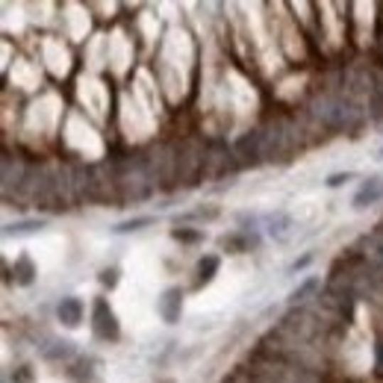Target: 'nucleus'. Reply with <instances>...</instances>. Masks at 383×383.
I'll list each match as a JSON object with an SVG mask.
<instances>
[{"mask_svg": "<svg viewBox=\"0 0 383 383\" xmlns=\"http://www.w3.org/2000/svg\"><path fill=\"white\" fill-rule=\"evenodd\" d=\"M313 118L325 130H354L360 124V109L345 92H325L315 97L313 104Z\"/></svg>", "mask_w": 383, "mask_h": 383, "instance_id": "nucleus-1", "label": "nucleus"}, {"mask_svg": "<svg viewBox=\"0 0 383 383\" xmlns=\"http://www.w3.org/2000/svg\"><path fill=\"white\" fill-rule=\"evenodd\" d=\"M92 333L100 342H118L121 339V325H118V315L109 307L107 298H97L95 307H92Z\"/></svg>", "mask_w": 383, "mask_h": 383, "instance_id": "nucleus-2", "label": "nucleus"}, {"mask_svg": "<svg viewBox=\"0 0 383 383\" xmlns=\"http://www.w3.org/2000/svg\"><path fill=\"white\" fill-rule=\"evenodd\" d=\"M233 159L239 166H257L259 159H266L263 156V130H251L242 136L233 148Z\"/></svg>", "mask_w": 383, "mask_h": 383, "instance_id": "nucleus-3", "label": "nucleus"}, {"mask_svg": "<svg viewBox=\"0 0 383 383\" xmlns=\"http://www.w3.org/2000/svg\"><path fill=\"white\" fill-rule=\"evenodd\" d=\"M156 313L166 325H177L180 321V313H183V292L180 289H166L163 298L156 301Z\"/></svg>", "mask_w": 383, "mask_h": 383, "instance_id": "nucleus-4", "label": "nucleus"}, {"mask_svg": "<svg viewBox=\"0 0 383 383\" xmlns=\"http://www.w3.org/2000/svg\"><path fill=\"white\" fill-rule=\"evenodd\" d=\"M377 200H383V177H369L366 183H362L351 200L354 210H366L372 204H377Z\"/></svg>", "mask_w": 383, "mask_h": 383, "instance_id": "nucleus-5", "label": "nucleus"}, {"mask_svg": "<svg viewBox=\"0 0 383 383\" xmlns=\"http://www.w3.org/2000/svg\"><path fill=\"white\" fill-rule=\"evenodd\" d=\"M83 313H86L83 301H80V298H74V295L63 298V301H59V307H56V318L63 321L65 328H77L80 321H83Z\"/></svg>", "mask_w": 383, "mask_h": 383, "instance_id": "nucleus-6", "label": "nucleus"}, {"mask_svg": "<svg viewBox=\"0 0 383 383\" xmlns=\"http://www.w3.org/2000/svg\"><path fill=\"white\" fill-rule=\"evenodd\" d=\"M362 248H366V251H362V254H366V259L377 269V274L383 277V225L374 227L366 239H362Z\"/></svg>", "mask_w": 383, "mask_h": 383, "instance_id": "nucleus-7", "label": "nucleus"}, {"mask_svg": "<svg viewBox=\"0 0 383 383\" xmlns=\"http://www.w3.org/2000/svg\"><path fill=\"white\" fill-rule=\"evenodd\" d=\"M221 245H225V251H230V254H248L251 248L259 245V239L251 236V233H230V236L221 239Z\"/></svg>", "mask_w": 383, "mask_h": 383, "instance_id": "nucleus-8", "label": "nucleus"}, {"mask_svg": "<svg viewBox=\"0 0 383 383\" xmlns=\"http://www.w3.org/2000/svg\"><path fill=\"white\" fill-rule=\"evenodd\" d=\"M12 274H15V284H18V286H30L33 280H36L33 259H30V257H18L15 266H12Z\"/></svg>", "mask_w": 383, "mask_h": 383, "instance_id": "nucleus-9", "label": "nucleus"}, {"mask_svg": "<svg viewBox=\"0 0 383 383\" xmlns=\"http://www.w3.org/2000/svg\"><path fill=\"white\" fill-rule=\"evenodd\" d=\"M218 266H221V259H218L215 254L200 257V263H198V284H195V286H204V284H210V280L215 277V271H218Z\"/></svg>", "mask_w": 383, "mask_h": 383, "instance_id": "nucleus-10", "label": "nucleus"}, {"mask_svg": "<svg viewBox=\"0 0 383 383\" xmlns=\"http://www.w3.org/2000/svg\"><path fill=\"white\" fill-rule=\"evenodd\" d=\"M269 233H271L274 239H286V236L292 233V218H289L286 212H274V215L269 218Z\"/></svg>", "mask_w": 383, "mask_h": 383, "instance_id": "nucleus-11", "label": "nucleus"}, {"mask_svg": "<svg viewBox=\"0 0 383 383\" xmlns=\"http://www.w3.org/2000/svg\"><path fill=\"white\" fill-rule=\"evenodd\" d=\"M45 221L42 218H27V221H12V225H6V236H21V233H36L42 230Z\"/></svg>", "mask_w": 383, "mask_h": 383, "instance_id": "nucleus-12", "label": "nucleus"}, {"mask_svg": "<svg viewBox=\"0 0 383 383\" xmlns=\"http://www.w3.org/2000/svg\"><path fill=\"white\" fill-rule=\"evenodd\" d=\"M318 284L321 280L318 277H310V280H304V284H301L292 295H289V304H301V301H307V295H313L315 289H318Z\"/></svg>", "mask_w": 383, "mask_h": 383, "instance_id": "nucleus-13", "label": "nucleus"}, {"mask_svg": "<svg viewBox=\"0 0 383 383\" xmlns=\"http://www.w3.org/2000/svg\"><path fill=\"white\" fill-rule=\"evenodd\" d=\"M148 225H153V218H151V215L130 218V221H121V225H115L112 233H133V230H142V227H148Z\"/></svg>", "mask_w": 383, "mask_h": 383, "instance_id": "nucleus-14", "label": "nucleus"}, {"mask_svg": "<svg viewBox=\"0 0 383 383\" xmlns=\"http://www.w3.org/2000/svg\"><path fill=\"white\" fill-rule=\"evenodd\" d=\"M56 348H45V360H65L74 354V345L71 342H53Z\"/></svg>", "mask_w": 383, "mask_h": 383, "instance_id": "nucleus-15", "label": "nucleus"}, {"mask_svg": "<svg viewBox=\"0 0 383 383\" xmlns=\"http://www.w3.org/2000/svg\"><path fill=\"white\" fill-rule=\"evenodd\" d=\"M171 239H177V242H200V239H204V233L189 230V227H177V230H171Z\"/></svg>", "mask_w": 383, "mask_h": 383, "instance_id": "nucleus-16", "label": "nucleus"}, {"mask_svg": "<svg viewBox=\"0 0 383 383\" xmlns=\"http://www.w3.org/2000/svg\"><path fill=\"white\" fill-rule=\"evenodd\" d=\"M100 284L112 289L118 284V269H104V271H100Z\"/></svg>", "mask_w": 383, "mask_h": 383, "instance_id": "nucleus-17", "label": "nucleus"}, {"mask_svg": "<svg viewBox=\"0 0 383 383\" xmlns=\"http://www.w3.org/2000/svg\"><path fill=\"white\" fill-rule=\"evenodd\" d=\"M374 372L383 377V342H377V348H374Z\"/></svg>", "mask_w": 383, "mask_h": 383, "instance_id": "nucleus-18", "label": "nucleus"}, {"mask_svg": "<svg viewBox=\"0 0 383 383\" xmlns=\"http://www.w3.org/2000/svg\"><path fill=\"white\" fill-rule=\"evenodd\" d=\"M348 180H351V174H330V177H328V186L336 189V186H342V183H348Z\"/></svg>", "mask_w": 383, "mask_h": 383, "instance_id": "nucleus-19", "label": "nucleus"}, {"mask_svg": "<svg viewBox=\"0 0 383 383\" xmlns=\"http://www.w3.org/2000/svg\"><path fill=\"white\" fill-rule=\"evenodd\" d=\"M15 383H30V369L27 366H21V372L15 374Z\"/></svg>", "mask_w": 383, "mask_h": 383, "instance_id": "nucleus-20", "label": "nucleus"}, {"mask_svg": "<svg viewBox=\"0 0 383 383\" xmlns=\"http://www.w3.org/2000/svg\"><path fill=\"white\" fill-rule=\"evenodd\" d=\"M310 259H313L310 254H307V257H301V259H298V263L292 266V271H298V269H307V266H310Z\"/></svg>", "mask_w": 383, "mask_h": 383, "instance_id": "nucleus-21", "label": "nucleus"}]
</instances>
